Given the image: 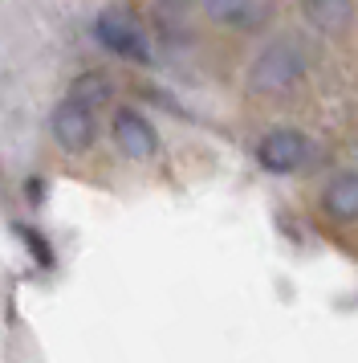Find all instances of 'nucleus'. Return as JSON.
<instances>
[{"instance_id":"1","label":"nucleus","mask_w":358,"mask_h":363,"mask_svg":"<svg viewBox=\"0 0 358 363\" xmlns=\"http://www.w3.org/2000/svg\"><path fill=\"white\" fill-rule=\"evenodd\" d=\"M309 69V57L297 37H273L248 66V90L260 99H285L289 90L301 86Z\"/></svg>"},{"instance_id":"2","label":"nucleus","mask_w":358,"mask_h":363,"mask_svg":"<svg viewBox=\"0 0 358 363\" xmlns=\"http://www.w3.org/2000/svg\"><path fill=\"white\" fill-rule=\"evenodd\" d=\"M94 37L106 53L122 57L130 66H151L155 62V41L146 33V25L139 21V13L127 9V4H106L94 17Z\"/></svg>"},{"instance_id":"3","label":"nucleus","mask_w":358,"mask_h":363,"mask_svg":"<svg viewBox=\"0 0 358 363\" xmlns=\"http://www.w3.org/2000/svg\"><path fill=\"white\" fill-rule=\"evenodd\" d=\"M309 155H313L309 135L293 131V127H273V131L260 135V143H257V164L269 176H293V172H301L309 164Z\"/></svg>"},{"instance_id":"4","label":"nucleus","mask_w":358,"mask_h":363,"mask_svg":"<svg viewBox=\"0 0 358 363\" xmlns=\"http://www.w3.org/2000/svg\"><path fill=\"white\" fill-rule=\"evenodd\" d=\"M49 135L65 155H86L98 139V118L94 106H86L78 99H62L49 115Z\"/></svg>"},{"instance_id":"5","label":"nucleus","mask_w":358,"mask_h":363,"mask_svg":"<svg viewBox=\"0 0 358 363\" xmlns=\"http://www.w3.org/2000/svg\"><path fill=\"white\" fill-rule=\"evenodd\" d=\"M110 139H114V147L122 151L127 160H134V164H146V160L159 155V131H155V123L143 111H134V106H118L114 111Z\"/></svg>"},{"instance_id":"6","label":"nucleus","mask_w":358,"mask_h":363,"mask_svg":"<svg viewBox=\"0 0 358 363\" xmlns=\"http://www.w3.org/2000/svg\"><path fill=\"white\" fill-rule=\"evenodd\" d=\"M322 213L334 225H358V172H334L322 188Z\"/></svg>"},{"instance_id":"7","label":"nucleus","mask_w":358,"mask_h":363,"mask_svg":"<svg viewBox=\"0 0 358 363\" xmlns=\"http://www.w3.org/2000/svg\"><path fill=\"white\" fill-rule=\"evenodd\" d=\"M297 9L309 29L322 37H346L354 25V0H297Z\"/></svg>"},{"instance_id":"8","label":"nucleus","mask_w":358,"mask_h":363,"mask_svg":"<svg viewBox=\"0 0 358 363\" xmlns=\"http://www.w3.org/2000/svg\"><path fill=\"white\" fill-rule=\"evenodd\" d=\"M200 4H204V17L224 29H244L257 17V0H200Z\"/></svg>"},{"instance_id":"9","label":"nucleus","mask_w":358,"mask_h":363,"mask_svg":"<svg viewBox=\"0 0 358 363\" xmlns=\"http://www.w3.org/2000/svg\"><path fill=\"white\" fill-rule=\"evenodd\" d=\"M69 99L86 102V106H106V102L114 99V86L106 74H81V78H74V86H69Z\"/></svg>"},{"instance_id":"10","label":"nucleus","mask_w":358,"mask_h":363,"mask_svg":"<svg viewBox=\"0 0 358 363\" xmlns=\"http://www.w3.org/2000/svg\"><path fill=\"white\" fill-rule=\"evenodd\" d=\"M13 233H16V241L33 253V262L41 265V269H53V265H57V253H53V245L45 241L41 229H33V225H13Z\"/></svg>"},{"instance_id":"11","label":"nucleus","mask_w":358,"mask_h":363,"mask_svg":"<svg viewBox=\"0 0 358 363\" xmlns=\"http://www.w3.org/2000/svg\"><path fill=\"white\" fill-rule=\"evenodd\" d=\"M25 192H29L33 208H41V204H45V184H41V180H29V184H25Z\"/></svg>"}]
</instances>
